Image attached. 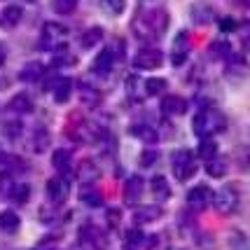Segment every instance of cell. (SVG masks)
I'll return each instance as SVG.
<instances>
[{"mask_svg":"<svg viewBox=\"0 0 250 250\" xmlns=\"http://www.w3.org/2000/svg\"><path fill=\"white\" fill-rule=\"evenodd\" d=\"M168 23H171V17L164 7H150V10L136 14V19L131 21V31L138 40L150 42V40H159L168 31Z\"/></svg>","mask_w":250,"mask_h":250,"instance_id":"1","label":"cell"},{"mask_svg":"<svg viewBox=\"0 0 250 250\" xmlns=\"http://www.w3.org/2000/svg\"><path fill=\"white\" fill-rule=\"evenodd\" d=\"M194 133L199 138H213L215 133L227 131V117L218 108H201L192 120Z\"/></svg>","mask_w":250,"mask_h":250,"instance_id":"2","label":"cell"},{"mask_svg":"<svg viewBox=\"0 0 250 250\" xmlns=\"http://www.w3.org/2000/svg\"><path fill=\"white\" fill-rule=\"evenodd\" d=\"M196 168H199V164H196V154L192 152V150L180 147V150H175V152L171 154V171H173L175 180H180V183L192 180L196 173Z\"/></svg>","mask_w":250,"mask_h":250,"instance_id":"3","label":"cell"},{"mask_svg":"<svg viewBox=\"0 0 250 250\" xmlns=\"http://www.w3.org/2000/svg\"><path fill=\"white\" fill-rule=\"evenodd\" d=\"M239 204H241L239 189L234 185H225V187H220L218 192H213V204L210 206H215V210H218L220 215H231L239 208Z\"/></svg>","mask_w":250,"mask_h":250,"instance_id":"4","label":"cell"},{"mask_svg":"<svg viewBox=\"0 0 250 250\" xmlns=\"http://www.w3.org/2000/svg\"><path fill=\"white\" fill-rule=\"evenodd\" d=\"M44 194H47V201H49V204L63 206V201L70 196V178L63 173L49 178V180H47V187H44Z\"/></svg>","mask_w":250,"mask_h":250,"instance_id":"5","label":"cell"},{"mask_svg":"<svg viewBox=\"0 0 250 250\" xmlns=\"http://www.w3.org/2000/svg\"><path fill=\"white\" fill-rule=\"evenodd\" d=\"M131 65L136 70H157V68L164 65V52L157 49V47H143V49H138L133 54Z\"/></svg>","mask_w":250,"mask_h":250,"instance_id":"6","label":"cell"},{"mask_svg":"<svg viewBox=\"0 0 250 250\" xmlns=\"http://www.w3.org/2000/svg\"><path fill=\"white\" fill-rule=\"evenodd\" d=\"M213 204V189L208 185H194L187 192V208L192 213H201Z\"/></svg>","mask_w":250,"mask_h":250,"instance_id":"7","label":"cell"},{"mask_svg":"<svg viewBox=\"0 0 250 250\" xmlns=\"http://www.w3.org/2000/svg\"><path fill=\"white\" fill-rule=\"evenodd\" d=\"M77 243H87V246L103 250L108 241H105V231L101 227H96L94 222H84L82 227L77 229Z\"/></svg>","mask_w":250,"mask_h":250,"instance_id":"8","label":"cell"},{"mask_svg":"<svg viewBox=\"0 0 250 250\" xmlns=\"http://www.w3.org/2000/svg\"><path fill=\"white\" fill-rule=\"evenodd\" d=\"M65 33H68V28H65L63 23L47 21V23L42 26V35H40V47H42V49H47V52H52L56 44H61V40L65 38Z\"/></svg>","mask_w":250,"mask_h":250,"instance_id":"9","label":"cell"},{"mask_svg":"<svg viewBox=\"0 0 250 250\" xmlns=\"http://www.w3.org/2000/svg\"><path fill=\"white\" fill-rule=\"evenodd\" d=\"M143 192H145V180L141 175H129L124 180V187H122V199L126 206H138V201L143 199Z\"/></svg>","mask_w":250,"mask_h":250,"instance_id":"10","label":"cell"},{"mask_svg":"<svg viewBox=\"0 0 250 250\" xmlns=\"http://www.w3.org/2000/svg\"><path fill=\"white\" fill-rule=\"evenodd\" d=\"M115 56H117L115 54V47H103L96 54L94 63H91V73L98 77H108L112 65H115Z\"/></svg>","mask_w":250,"mask_h":250,"instance_id":"11","label":"cell"},{"mask_svg":"<svg viewBox=\"0 0 250 250\" xmlns=\"http://www.w3.org/2000/svg\"><path fill=\"white\" fill-rule=\"evenodd\" d=\"M189 17L196 26H208V23L215 19V7L208 2V0H196L189 5Z\"/></svg>","mask_w":250,"mask_h":250,"instance_id":"12","label":"cell"},{"mask_svg":"<svg viewBox=\"0 0 250 250\" xmlns=\"http://www.w3.org/2000/svg\"><path fill=\"white\" fill-rule=\"evenodd\" d=\"M49 145H52V133H49V129L42 126V124H38V126L33 129L31 138H28V147H31V152L44 154L47 150H49Z\"/></svg>","mask_w":250,"mask_h":250,"instance_id":"13","label":"cell"},{"mask_svg":"<svg viewBox=\"0 0 250 250\" xmlns=\"http://www.w3.org/2000/svg\"><path fill=\"white\" fill-rule=\"evenodd\" d=\"M75 178L82 185H94L98 178H101V166L94 159H82L75 168Z\"/></svg>","mask_w":250,"mask_h":250,"instance_id":"14","label":"cell"},{"mask_svg":"<svg viewBox=\"0 0 250 250\" xmlns=\"http://www.w3.org/2000/svg\"><path fill=\"white\" fill-rule=\"evenodd\" d=\"M129 133L136 136L138 141H143L145 145H157V141H159L157 126H152L150 122H133L129 126Z\"/></svg>","mask_w":250,"mask_h":250,"instance_id":"15","label":"cell"},{"mask_svg":"<svg viewBox=\"0 0 250 250\" xmlns=\"http://www.w3.org/2000/svg\"><path fill=\"white\" fill-rule=\"evenodd\" d=\"M189 59V38L185 31H180L175 35L173 47H171V63L173 65H183Z\"/></svg>","mask_w":250,"mask_h":250,"instance_id":"16","label":"cell"},{"mask_svg":"<svg viewBox=\"0 0 250 250\" xmlns=\"http://www.w3.org/2000/svg\"><path fill=\"white\" fill-rule=\"evenodd\" d=\"M77 98H80V103H82L84 108H91V110L98 108V105H101V101H103L98 87L89 84V82H80V84H77Z\"/></svg>","mask_w":250,"mask_h":250,"instance_id":"17","label":"cell"},{"mask_svg":"<svg viewBox=\"0 0 250 250\" xmlns=\"http://www.w3.org/2000/svg\"><path fill=\"white\" fill-rule=\"evenodd\" d=\"M162 112L168 115V117H180V115L187 112V101L183 96H178V94H168L162 101Z\"/></svg>","mask_w":250,"mask_h":250,"instance_id":"18","label":"cell"},{"mask_svg":"<svg viewBox=\"0 0 250 250\" xmlns=\"http://www.w3.org/2000/svg\"><path fill=\"white\" fill-rule=\"evenodd\" d=\"M28 171V164L26 159L17 157V154H5L0 159V173H7L12 178H17V173H26Z\"/></svg>","mask_w":250,"mask_h":250,"instance_id":"19","label":"cell"},{"mask_svg":"<svg viewBox=\"0 0 250 250\" xmlns=\"http://www.w3.org/2000/svg\"><path fill=\"white\" fill-rule=\"evenodd\" d=\"M225 73H227L229 77H248L250 75V63L243 59L241 54H231L225 61Z\"/></svg>","mask_w":250,"mask_h":250,"instance_id":"20","label":"cell"},{"mask_svg":"<svg viewBox=\"0 0 250 250\" xmlns=\"http://www.w3.org/2000/svg\"><path fill=\"white\" fill-rule=\"evenodd\" d=\"M52 166H54L56 173L68 175L70 168H73V152L68 147H56L54 152H52Z\"/></svg>","mask_w":250,"mask_h":250,"instance_id":"21","label":"cell"},{"mask_svg":"<svg viewBox=\"0 0 250 250\" xmlns=\"http://www.w3.org/2000/svg\"><path fill=\"white\" fill-rule=\"evenodd\" d=\"M54 101L56 103H68V98L75 91V80L73 77H59L54 82Z\"/></svg>","mask_w":250,"mask_h":250,"instance_id":"22","label":"cell"},{"mask_svg":"<svg viewBox=\"0 0 250 250\" xmlns=\"http://www.w3.org/2000/svg\"><path fill=\"white\" fill-rule=\"evenodd\" d=\"M162 218V208L159 206H136L133 208V222L136 225H150Z\"/></svg>","mask_w":250,"mask_h":250,"instance_id":"23","label":"cell"},{"mask_svg":"<svg viewBox=\"0 0 250 250\" xmlns=\"http://www.w3.org/2000/svg\"><path fill=\"white\" fill-rule=\"evenodd\" d=\"M77 59H75V54L68 49V44H56L54 49H52V65L54 68H65V65H73Z\"/></svg>","mask_w":250,"mask_h":250,"instance_id":"24","label":"cell"},{"mask_svg":"<svg viewBox=\"0 0 250 250\" xmlns=\"http://www.w3.org/2000/svg\"><path fill=\"white\" fill-rule=\"evenodd\" d=\"M7 112H12L14 117L28 115V112H33V101L26 96V94H17V96L7 103Z\"/></svg>","mask_w":250,"mask_h":250,"instance_id":"25","label":"cell"},{"mask_svg":"<svg viewBox=\"0 0 250 250\" xmlns=\"http://www.w3.org/2000/svg\"><path fill=\"white\" fill-rule=\"evenodd\" d=\"M42 75H44V63H40V61H28V63L19 70V80H21V82H26V84L38 82Z\"/></svg>","mask_w":250,"mask_h":250,"instance_id":"26","label":"cell"},{"mask_svg":"<svg viewBox=\"0 0 250 250\" xmlns=\"http://www.w3.org/2000/svg\"><path fill=\"white\" fill-rule=\"evenodd\" d=\"M150 189H152V194L157 201H168L171 194H173V189H171L168 180H166L164 175H154L152 180H150Z\"/></svg>","mask_w":250,"mask_h":250,"instance_id":"27","label":"cell"},{"mask_svg":"<svg viewBox=\"0 0 250 250\" xmlns=\"http://www.w3.org/2000/svg\"><path fill=\"white\" fill-rule=\"evenodd\" d=\"M19 227H21L19 213H14V210H2V213H0V231H5V234H17Z\"/></svg>","mask_w":250,"mask_h":250,"instance_id":"28","label":"cell"},{"mask_svg":"<svg viewBox=\"0 0 250 250\" xmlns=\"http://www.w3.org/2000/svg\"><path fill=\"white\" fill-rule=\"evenodd\" d=\"M229 171V159L227 157H220V154H215L213 159H208L206 162V173L210 175V178H225Z\"/></svg>","mask_w":250,"mask_h":250,"instance_id":"29","label":"cell"},{"mask_svg":"<svg viewBox=\"0 0 250 250\" xmlns=\"http://www.w3.org/2000/svg\"><path fill=\"white\" fill-rule=\"evenodd\" d=\"M23 12L19 5H7L5 10L0 12V26H5V28H14V26H19L21 21Z\"/></svg>","mask_w":250,"mask_h":250,"instance_id":"30","label":"cell"},{"mask_svg":"<svg viewBox=\"0 0 250 250\" xmlns=\"http://www.w3.org/2000/svg\"><path fill=\"white\" fill-rule=\"evenodd\" d=\"M231 54L234 52H231V44L227 40H215V42L208 44V59H213V61H227Z\"/></svg>","mask_w":250,"mask_h":250,"instance_id":"31","label":"cell"},{"mask_svg":"<svg viewBox=\"0 0 250 250\" xmlns=\"http://www.w3.org/2000/svg\"><path fill=\"white\" fill-rule=\"evenodd\" d=\"M0 133H2V138H7V141H19L23 133V124L19 117H12V120L2 122L0 124Z\"/></svg>","mask_w":250,"mask_h":250,"instance_id":"32","label":"cell"},{"mask_svg":"<svg viewBox=\"0 0 250 250\" xmlns=\"http://www.w3.org/2000/svg\"><path fill=\"white\" fill-rule=\"evenodd\" d=\"M80 201L87 208H101L103 206V194L94 185H84V189L80 192Z\"/></svg>","mask_w":250,"mask_h":250,"instance_id":"33","label":"cell"},{"mask_svg":"<svg viewBox=\"0 0 250 250\" xmlns=\"http://www.w3.org/2000/svg\"><path fill=\"white\" fill-rule=\"evenodd\" d=\"M168 89V82L164 80V77H147V80H143V91H145V98L150 96H159Z\"/></svg>","mask_w":250,"mask_h":250,"instance_id":"34","label":"cell"},{"mask_svg":"<svg viewBox=\"0 0 250 250\" xmlns=\"http://www.w3.org/2000/svg\"><path fill=\"white\" fill-rule=\"evenodd\" d=\"M101 42H103V28L101 26H91V28H87V31L80 35V44L84 49H94Z\"/></svg>","mask_w":250,"mask_h":250,"instance_id":"35","label":"cell"},{"mask_svg":"<svg viewBox=\"0 0 250 250\" xmlns=\"http://www.w3.org/2000/svg\"><path fill=\"white\" fill-rule=\"evenodd\" d=\"M234 164L241 173H248L250 171V145H239L234 150Z\"/></svg>","mask_w":250,"mask_h":250,"instance_id":"36","label":"cell"},{"mask_svg":"<svg viewBox=\"0 0 250 250\" xmlns=\"http://www.w3.org/2000/svg\"><path fill=\"white\" fill-rule=\"evenodd\" d=\"M227 246H229V250H250L248 234H243V231H239V229H234V231L229 234Z\"/></svg>","mask_w":250,"mask_h":250,"instance_id":"37","label":"cell"},{"mask_svg":"<svg viewBox=\"0 0 250 250\" xmlns=\"http://www.w3.org/2000/svg\"><path fill=\"white\" fill-rule=\"evenodd\" d=\"M196 154L204 159V162H208V159H213L215 154H218V143H215V138H201V143H199V150H196Z\"/></svg>","mask_w":250,"mask_h":250,"instance_id":"38","label":"cell"},{"mask_svg":"<svg viewBox=\"0 0 250 250\" xmlns=\"http://www.w3.org/2000/svg\"><path fill=\"white\" fill-rule=\"evenodd\" d=\"M10 199L14 201V204L23 206V204L31 199V185H28V183H14V189H12Z\"/></svg>","mask_w":250,"mask_h":250,"instance_id":"39","label":"cell"},{"mask_svg":"<svg viewBox=\"0 0 250 250\" xmlns=\"http://www.w3.org/2000/svg\"><path fill=\"white\" fill-rule=\"evenodd\" d=\"M138 87H143V80L138 75H129L126 77V94H129L131 98H133V101H136V103H138V101H143V98H145V91H138Z\"/></svg>","mask_w":250,"mask_h":250,"instance_id":"40","label":"cell"},{"mask_svg":"<svg viewBox=\"0 0 250 250\" xmlns=\"http://www.w3.org/2000/svg\"><path fill=\"white\" fill-rule=\"evenodd\" d=\"M157 162H159V150H157L154 145H147L141 152V157H138V164H141L143 168H150V166H154Z\"/></svg>","mask_w":250,"mask_h":250,"instance_id":"41","label":"cell"},{"mask_svg":"<svg viewBox=\"0 0 250 250\" xmlns=\"http://www.w3.org/2000/svg\"><path fill=\"white\" fill-rule=\"evenodd\" d=\"M77 5H80V0H52V7H54L56 14H61V17H68V14H73L77 10Z\"/></svg>","mask_w":250,"mask_h":250,"instance_id":"42","label":"cell"},{"mask_svg":"<svg viewBox=\"0 0 250 250\" xmlns=\"http://www.w3.org/2000/svg\"><path fill=\"white\" fill-rule=\"evenodd\" d=\"M101 7L108 12L110 17H120L126 12V0H101Z\"/></svg>","mask_w":250,"mask_h":250,"instance_id":"43","label":"cell"},{"mask_svg":"<svg viewBox=\"0 0 250 250\" xmlns=\"http://www.w3.org/2000/svg\"><path fill=\"white\" fill-rule=\"evenodd\" d=\"M143 236H145V234H143L141 229H138V225H136V227L133 229H126V234H124V241H126V248H138V246H141L143 243Z\"/></svg>","mask_w":250,"mask_h":250,"instance_id":"44","label":"cell"},{"mask_svg":"<svg viewBox=\"0 0 250 250\" xmlns=\"http://www.w3.org/2000/svg\"><path fill=\"white\" fill-rule=\"evenodd\" d=\"M196 246L201 250H215V239L210 231H199L196 234Z\"/></svg>","mask_w":250,"mask_h":250,"instance_id":"45","label":"cell"},{"mask_svg":"<svg viewBox=\"0 0 250 250\" xmlns=\"http://www.w3.org/2000/svg\"><path fill=\"white\" fill-rule=\"evenodd\" d=\"M12 189H14V178L7 173H0V196L2 199H10Z\"/></svg>","mask_w":250,"mask_h":250,"instance_id":"46","label":"cell"},{"mask_svg":"<svg viewBox=\"0 0 250 250\" xmlns=\"http://www.w3.org/2000/svg\"><path fill=\"white\" fill-rule=\"evenodd\" d=\"M105 220H108V227H110V229H117V227H120V220H122L120 208H108V213H105Z\"/></svg>","mask_w":250,"mask_h":250,"instance_id":"47","label":"cell"},{"mask_svg":"<svg viewBox=\"0 0 250 250\" xmlns=\"http://www.w3.org/2000/svg\"><path fill=\"white\" fill-rule=\"evenodd\" d=\"M141 246H143V248H147V250H154L157 246H159V236H157V234H150V236L145 234V236H143V243H141Z\"/></svg>","mask_w":250,"mask_h":250,"instance_id":"48","label":"cell"},{"mask_svg":"<svg viewBox=\"0 0 250 250\" xmlns=\"http://www.w3.org/2000/svg\"><path fill=\"white\" fill-rule=\"evenodd\" d=\"M231 5L241 12H250V0H231Z\"/></svg>","mask_w":250,"mask_h":250,"instance_id":"49","label":"cell"},{"mask_svg":"<svg viewBox=\"0 0 250 250\" xmlns=\"http://www.w3.org/2000/svg\"><path fill=\"white\" fill-rule=\"evenodd\" d=\"M7 61V44L5 42H0V65Z\"/></svg>","mask_w":250,"mask_h":250,"instance_id":"50","label":"cell"},{"mask_svg":"<svg viewBox=\"0 0 250 250\" xmlns=\"http://www.w3.org/2000/svg\"><path fill=\"white\" fill-rule=\"evenodd\" d=\"M241 47H243V52H248L250 54V33L243 35V40H241Z\"/></svg>","mask_w":250,"mask_h":250,"instance_id":"51","label":"cell"},{"mask_svg":"<svg viewBox=\"0 0 250 250\" xmlns=\"http://www.w3.org/2000/svg\"><path fill=\"white\" fill-rule=\"evenodd\" d=\"M234 26H236V23L231 21V19H227V21H220V28H222V31H231Z\"/></svg>","mask_w":250,"mask_h":250,"instance_id":"52","label":"cell"},{"mask_svg":"<svg viewBox=\"0 0 250 250\" xmlns=\"http://www.w3.org/2000/svg\"><path fill=\"white\" fill-rule=\"evenodd\" d=\"M2 157H5V152H2V147H0V159H2Z\"/></svg>","mask_w":250,"mask_h":250,"instance_id":"53","label":"cell"},{"mask_svg":"<svg viewBox=\"0 0 250 250\" xmlns=\"http://www.w3.org/2000/svg\"><path fill=\"white\" fill-rule=\"evenodd\" d=\"M126 250H129V248H126ZM131 250H133V248H131Z\"/></svg>","mask_w":250,"mask_h":250,"instance_id":"54","label":"cell"}]
</instances>
